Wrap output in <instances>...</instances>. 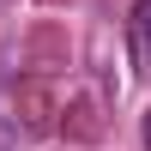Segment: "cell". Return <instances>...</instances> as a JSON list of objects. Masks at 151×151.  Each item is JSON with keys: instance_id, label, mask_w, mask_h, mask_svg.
<instances>
[{"instance_id": "obj_1", "label": "cell", "mask_w": 151, "mask_h": 151, "mask_svg": "<svg viewBox=\"0 0 151 151\" xmlns=\"http://www.w3.org/2000/svg\"><path fill=\"white\" fill-rule=\"evenodd\" d=\"M127 48H133V73L151 79V0H133V12H127Z\"/></svg>"}, {"instance_id": "obj_2", "label": "cell", "mask_w": 151, "mask_h": 151, "mask_svg": "<svg viewBox=\"0 0 151 151\" xmlns=\"http://www.w3.org/2000/svg\"><path fill=\"white\" fill-rule=\"evenodd\" d=\"M145 145H151V115H145Z\"/></svg>"}]
</instances>
